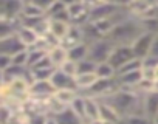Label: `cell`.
I'll return each mask as SVG.
<instances>
[{"label": "cell", "mask_w": 158, "mask_h": 124, "mask_svg": "<svg viewBox=\"0 0 158 124\" xmlns=\"http://www.w3.org/2000/svg\"><path fill=\"white\" fill-rule=\"evenodd\" d=\"M113 47H115V43L107 37H99V39L90 40L89 42V56L87 57L92 59L93 62H96V64L107 62Z\"/></svg>", "instance_id": "7a4b0ae2"}, {"label": "cell", "mask_w": 158, "mask_h": 124, "mask_svg": "<svg viewBox=\"0 0 158 124\" xmlns=\"http://www.w3.org/2000/svg\"><path fill=\"white\" fill-rule=\"evenodd\" d=\"M112 2L116 3L118 6H121V8H127V6L133 2V0H112Z\"/></svg>", "instance_id": "4dcf8cb0"}, {"label": "cell", "mask_w": 158, "mask_h": 124, "mask_svg": "<svg viewBox=\"0 0 158 124\" xmlns=\"http://www.w3.org/2000/svg\"><path fill=\"white\" fill-rule=\"evenodd\" d=\"M13 64V60H11V56L8 54H0V70L2 72H6Z\"/></svg>", "instance_id": "f1b7e54d"}, {"label": "cell", "mask_w": 158, "mask_h": 124, "mask_svg": "<svg viewBox=\"0 0 158 124\" xmlns=\"http://www.w3.org/2000/svg\"><path fill=\"white\" fill-rule=\"evenodd\" d=\"M47 54H48V57H50V60H51V64H53L56 68H59L64 62L68 59V48L64 47L62 43H57V45L51 47Z\"/></svg>", "instance_id": "4fadbf2b"}, {"label": "cell", "mask_w": 158, "mask_h": 124, "mask_svg": "<svg viewBox=\"0 0 158 124\" xmlns=\"http://www.w3.org/2000/svg\"><path fill=\"white\" fill-rule=\"evenodd\" d=\"M144 31L139 19L136 17H124L123 20H119L113 30L110 31V34L107 36V39H110L115 45H132L133 40Z\"/></svg>", "instance_id": "6da1fadb"}, {"label": "cell", "mask_w": 158, "mask_h": 124, "mask_svg": "<svg viewBox=\"0 0 158 124\" xmlns=\"http://www.w3.org/2000/svg\"><path fill=\"white\" fill-rule=\"evenodd\" d=\"M96 62H93L92 59H84L81 62H77V73H90L96 70Z\"/></svg>", "instance_id": "d4e9b609"}, {"label": "cell", "mask_w": 158, "mask_h": 124, "mask_svg": "<svg viewBox=\"0 0 158 124\" xmlns=\"http://www.w3.org/2000/svg\"><path fill=\"white\" fill-rule=\"evenodd\" d=\"M5 82H6V79H5V72L0 70V89L5 85Z\"/></svg>", "instance_id": "d6a6232c"}, {"label": "cell", "mask_w": 158, "mask_h": 124, "mask_svg": "<svg viewBox=\"0 0 158 124\" xmlns=\"http://www.w3.org/2000/svg\"><path fill=\"white\" fill-rule=\"evenodd\" d=\"M149 56H153V57H158V33L153 36V40H152V47H150V54Z\"/></svg>", "instance_id": "f546056e"}, {"label": "cell", "mask_w": 158, "mask_h": 124, "mask_svg": "<svg viewBox=\"0 0 158 124\" xmlns=\"http://www.w3.org/2000/svg\"><path fill=\"white\" fill-rule=\"evenodd\" d=\"M123 121H124V124H153V118H150V116H147L144 113L129 115Z\"/></svg>", "instance_id": "7402d4cb"}, {"label": "cell", "mask_w": 158, "mask_h": 124, "mask_svg": "<svg viewBox=\"0 0 158 124\" xmlns=\"http://www.w3.org/2000/svg\"><path fill=\"white\" fill-rule=\"evenodd\" d=\"M70 27H71L70 22L50 19V34L53 37H56L59 42H62V39L67 36V33L70 31Z\"/></svg>", "instance_id": "9a60e30c"}, {"label": "cell", "mask_w": 158, "mask_h": 124, "mask_svg": "<svg viewBox=\"0 0 158 124\" xmlns=\"http://www.w3.org/2000/svg\"><path fill=\"white\" fill-rule=\"evenodd\" d=\"M143 112L144 115L155 118L158 115V92L150 90L143 95Z\"/></svg>", "instance_id": "30bf717a"}, {"label": "cell", "mask_w": 158, "mask_h": 124, "mask_svg": "<svg viewBox=\"0 0 158 124\" xmlns=\"http://www.w3.org/2000/svg\"><path fill=\"white\" fill-rule=\"evenodd\" d=\"M53 116L56 118L57 124H82V122H84L70 107L62 109L59 113H56V115H53Z\"/></svg>", "instance_id": "e0dca14e"}, {"label": "cell", "mask_w": 158, "mask_h": 124, "mask_svg": "<svg viewBox=\"0 0 158 124\" xmlns=\"http://www.w3.org/2000/svg\"><path fill=\"white\" fill-rule=\"evenodd\" d=\"M141 68H143V59H139V57H132L129 62H126V64L118 70V75H121V73H127V72L141 70Z\"/></svg>", "instance_id": "603a6c76"}, {"label": "cell", "mask_w": 158, "mask_h": 124, "mask_svg": "<svg viewBox=\"0 0 158 124\" xmlns=\"http://www.w3.org/2000/svg\"><path fill=\"white\" fill-rule=\"evenodd\" d=\"M2 104H3V99H2V98H0V105H2Z\"/></svg>", "instance_id": "d590c367"}, {"label": "cell", "mask_w": 158, "mask_h": 124, "mask_svg": "<svg viewBox=\"0 0 158 124\" xmlns=\"http://www.w3.org/2000/svg\"><path fill=\"white\" fill-rule=\"evenodd\" d=\"M87 124H102V121L101 119H95V121H89Z\"/></svg>", "instance_id": "836d02e7"}, {"label": "cell", "mask_w": 158, "mask_h": 124, "mask_svg": "<svg viewBox=\"0 0 158 124\" xmlns=\"http://www.w3.org/2000/svg\"><path fill=\"white\" fill-rule=\"evenodd\" d=\"M77 95H79V92H77L76 89H59V90L54 92L53 98H54L60 105L68 107V105L74 101V98H76Z\"/></svg>", "instance_id": "2e32d148"}, {"label": "cell", "mask_w": 158, "mask_h": 124, "mask_svg": "<svg viewBox=\"0 0 158 124\" xmlns=\"http://www.w3.org/2000/svg\"><path fill=\"white\" fill-rule=\"evenodd\" d=\"M30 2H31L33 5H36L37 8H40V10L47 14V11L57 2V0H30Z\"/></svg>", "instance_id": "83f0119b"}, {"label": "cell", "mask_w": 158, "mask_h": 124, "mask_svg": "<svg viewBox=\"0 0 158 124\" xmlns=\"http://www.w3.org/2000/svg\"><path fill=\"white\" fill-rule=\"evenodd\" d=\"M20 50H25V47H23V43L20 42V39L17 37L16 31L11 33V34L0 36V54L13 56V54L19 53Z\"/></svg>", "instance_id": "52a82bcc"}, {"label": "cell", "mask_w": 158, "mask_h": 124, "mask_svg": "<svg viewBox=\"0 0 158 124\" xmlns=\"http://www.w3.org/2000/svg\"><path fill=\"white\" fill-rule=\"evenodd\" d=\"M22 2H30V0H22Z\"/></svg>", "instance_id": "8d00e7d4"}, {"label": "cell", "mask_w": 158, "mask_h": 124, "mask_svg": "<svg viewBox=\"0 0 158 124\" xmlns=\"http://www.w3.org/2000/svg\"><path fill=\"white\" fill-rule=\"evenodd\" d=\"M132 57H135V54H133V50H132L130 45H115L107 62L112 67H115L116 72H118L126 64V62H129Z\"/></svg>", "instance_id": "277c9868"}, {"label": "cell", "mask_w": 158, "mask_h": 124, "mask_svg": "<svg viewBox=\"0 0 158 124\" xmlns=\"http://www.w3.org/2000/svg\"><path fill=\"white\" fill-rule=\"evenodd\" d=\"M16 34L17 37L20 39V42L23 43L25 48H33L37 45L40 36L31 28V27H27V25H19L16 28Z\"/></svg>", "instance_id": "ba28073f"}, {"label": "cell", "mask_w": 158, "mask_h": 124, "mask_svg": "<svg viewBox=\"0 0 158 124\" xmlns=\"http://www.w3.org/2000/svg\"><path fill=\"white\" fill-rule=\"evenodd\" d=\"M50 81H51V84L54 85L56 90H59V89H76L74 87V78L67 75L65 72H62L60 68H56L53 72Z\"/></svg>", "instance_id": "8fae6325"}, {"label": "cell", "mask_w": 158, "mask_h": 124, "mask_svg": "<svg viewBox=\"0 0 158 124\" xmlns=\"http://www.w3.org/2000/svg\"><path fill=\"white\" fill-rule=\"evenodd\" d=\"M87 56H89V42L87 40L68 48V59H71V60L81 62V60L87 59Z\"/></svg>", "instance_id": "ac0fdd59"}, {"label": "cell", "mask_w": 158, "mask_h": 124, "mask_svg": "<svg viewBox=\"0 0 158 124\" xmlns=\"http://www.w3.org/2000/svg\"><path fill=\"white\" fill-rule=\"evenodd\" d=\"M13 115H14V110L10 105H6L5 102L0 105V124H8L11 121Z\"/></svg>", "instance_id": "484cf974"}, {"label": "cell", "mask_w": 158, "mask_h": 124, "mask_svg": "<svg viewBox=\"0 0 158 124\" xmlns=\"http://www.w3.org/2000/svg\"><path fill=\"white\" fill-rule=\"evenodd\" d=\"M13 65H19V67H27L28 68V48L20 50L19 53L11 56Z\"/></svg>", "instance_id": "cb8c5ba5"}, {"label": "cell", "mask_w": 158, "mask_h": 124, "mask_svg": "<svg viewBox=\"0 0 158 124\" xmlns=\"http://www.w3.org/2000/svg\"><path fill=\"white\" fill-rule=\"evenodd\" d=\"M153 33H149V31H143L135 40L133 43L130 45L132 50H133V54L135 57H139V59H146L149 54H150V47H152V40H153Z\"/></svg>", "instance_id": "5b68a950"}, {"label": "cell", "mask_w": 158, "mask_h": 124, "mask_svg": "<svg viewBox=\"0 0 158 124\" xmlns=\"http://www.w3.org/2000/svg\"><path fill=\"white\" fill-rule=\"evenodd\" d=\"M153 124H158V115H156V116L153 118Z\"/></svg>", "instance_id": "e575fe53"}, {"label": "cell", "mask_w": 158, "mask_h": 124, "mask_svg": "<svg viewBox=\"0 0 158 124\" xmlns=\"http://www.w3.org/2000/svg\"><path fill=\"white\" fill-rule=\"evenodd\" d=\"M99 119L113 121V122H123V116L119 115V112L107 99H99Z\"/></svg>", "instance_id": "7c38bea8"}, {"label": "cell", "mask_w": 158, "mask_h": 124, "mask_svg": "<svg viewBox=\"0 0 158 124\" xmlns=\"http://www.w3.org/2000/svg\"><path fill=\"white\" fill-rule=\"evenodd\" d=\"M68 107L85 122V101H84V95H82V93H79V95L74 98V101H73Z\"/></svg>", "instance_id": "44dd1931"}, {"label": "cell", "mask_w": 158, "mask_h": 124, "mask_svg": "<svg viewBox=\"0 0 158 124\" xmlns=\"http://www.w3.org/2000/svg\"><path fill=\"white\" fill-rule=\"evenodd\" d=\"M90 13L92 8L82 0H77V2L68 5V16L73 25H85L90 20Z\"/></svg>", "instance_id": "3957f363"}, {"label": "cell", "mask_w": 158, "mask_h": 124, "mask_svg": "<svg viewBox=\"0 0 158 124\" xmlns=\"http://www.w3.org/2000/svg\"><path fill=\"white\" fill-rule=\"evenodd\" d=\"M56 92L54 85L51 84L50 79H39V81H31L30 85V96L37 98V99H47L53 96Z\"/></svg>", "instance_id": "8992f818"}, {"label": "cell", "mask_w": 158, "mask_h": 124, "mask_svg": "<svg viewBox=\"0 0 158 124\" xmlns=\"http://www.w3.org/2000/svg\"><path fill=\"white\" fill-rule=\"evenodd\" d=\"M47 16L40 8H37L36 5H33L31 2H25L22 6V13H20V19H37V17H44Z\"/></svg>", "instance_id": "d6986e66"}, {"label": "cell", "mask_w": 158, "mask_h": 124, "mask_svg": "<svg viewBox=\"0 0 158 124\" xmlns=\"http://www.w3.org/2000/svg\"><path fill=\"white\" fill-rule=\"evenodd\" d=\"M45 124H57V121H56V118L53 115H48L47 119H45Z\"/></svg>", "instance_id": "1f68e13d"}, {"label": "cell", "mask_w": 158, "mask_h": 124, "mask_svg": "<svg viewBox=\"0 0 158 124\" xmlns=\"http://www.w3.org/2000/svg\"><path fill=\"white\" fill-rule=\"evenodd\" d=\"M85 101V122L99 119V98L84 95Z\"/></svg>", "instance_id": "5bb4252c"}, {"label": "cell", "mask_w": 158, "mask_h": 124, "mask_svg": "<svg viewBox=\"0 0 158 124\" xmlns=\"http://www.w3.org/2000/svg\"><path fill=\"white\" fill-rule=\"evenodd\" d=\"M98 75L96 72H90V73H77L74 76V87L79 93H85L89 92L96 82H98Z\"/></svg>", "instance_id": "9c48e42d"}, {"label": "cell", "mask_w": 158, "mask_h": 124, "mask_svg": "<svg viewBox=\"0 0 158 124\" xmlns=\"http://www.w3.org/2000/svg\"><path fill=\"white\" fill-rule=\"evenodd\" d=\"M62 72H65L67 75H70V76H76L77 75V62L76 60H71V59H67L64 64L59 67Z\"/></svg>", "instance_id": "4316f807"}, {"label": "cell", "mask_w": 158, "mask_h": 124, "mask_svg": "<svg viewBox=\"0 0 158 124\" xmlns=\"http://www.w3.org/2000/svg\"><path fill=\"white\" fill-rule=\"evenodd\" d=\"M96 75L99 79H112V78H116L118 76V72L115 67H112L109 62H101V64L96 65Z\"/></svg>", "instance_id": "ffe728a7"}, {"label": "cell", "mask_w": 158, "mask_h": 124, "mask_svg": "<svg viewBox=\"0 0 158 124\" xmlns=\"http://www.w3.org/2000/svg\"><path fill=\"white\" fill-rule=\"evenodd\" d=\"M82 124H87V122H82Z\"/></svg>", "instance_id": "74e56055"}]
</instances>
